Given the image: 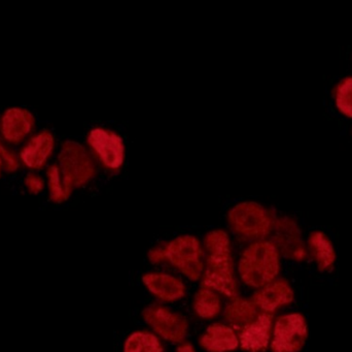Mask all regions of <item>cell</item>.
Returning a JSON list of instances; mask_svg holds the SVG:
<instances>
[{
  "label": "cell",
  "mask_w": 352,
  "mask_h": 352,
  "mask_svg": "<svg viewBox=\"0 0 352 352\" xmlns=\"http://www.w3.org/2000/svg\"><path fill=\"white\" fill-rule=\"evenodd\" d=\"M206 264L201 278V287L212 289L229 299L238 297L237 281L234 272L231 241L223 229L209 231L204 238Z\"/></svg>",
  "instance_id": "6da1fadb"
},
{
  "label": "cell",
  "mask_w": 352,
  "mask_h": 352,
  "mask_svg": "<svg viewBox=\"0 0 352 352\" xmlns=\"http://www.w3.org/2000/svg\"><path fill=\"white\" fill-rule=\"evenodd\" d=\"M240 278L244 284L258 289L278 278L280 273V254L269 240L250 244L239 260Z\"/></svg>",
  "instance_id": "7a4b0ae2"
},
{
  "label": "cell",
  "mask_w": 352,
  "mask_h": 352,
  "mask_svg": "<svg viewBox=\"0 0 352 352\" xmlns=\"http://www.w3.org/2000/svg\"><path fill=\"white\" fill-rule=\"evenodd\" d=\"M152 264L169 262L190 281H199L204 272L203 249L194 236H179L167 243L160 244L148 252Z\"/></svg>",
  "instance_id": "3957f363"
},
{
  "label": "cell",
  "mask_w": 352,
  "mask_h": 352,
  "mask_svg": "<svg viewBox=\"0 0 352 352\" xmlns=\"http://www.w3.org/2000/svg\"><path fill=\"white\" fill-rule=\"evenodd\" d=\"M230 227L238 235L246 239L266 240L272 233L274 219L262 205L244 202L236 205L228 215Z\"/></svg>",
  "instance_id": "277c9868"
},
{
  "label": "cell",
  "mask_w": 352,
  "mask_h": 352,
  "mask_svg": "<svg viewBox=\"0 0 352 352\" xmlns=\"http://www.w3.org/2000/svg\"><path fill=\"white\" fill-rule=\"evenodd\" d=\"M308 339V324L301 313H289L277 318L273 327L272 352H301Z\"/></svg>",
  "instance_id": "5b68a950"
},
{
  "label": "cell",
  "mask_w": 352,
  "mask_h": 352,
  "mask_svg": "<svg viewBox=\"0 0 352 352\" xmlns=\"http://www.w3.org/2000/svg\"><path fill=\"white\" fill-rule=\"evenodd\" d=\"M59 167L74 187L86 185L96 174V165L82 145L66 141L59 153Z\"/></svg>",
  "instance_id": "8992f818"
},
{
  "label": "cell",
  "mask_w": 352,
  "mask_h": 352,
  "mask_svg": "<svg viewBox=\"0 0 352 352\" xmlns=\"http://www.w3.org/2000/svg\"><path fill=\"white\" fill-rule=\"evenodd\" d=\"M142 318L148 326L161 338L180 344L188 332L186 318L165 306L153 304L144 308Z\"/></svg>",
  "instance_id": "52a82bcc"
},
{
  "label": "cell",
  "mask_w": 352,
  "mask_h": 352,
  "mask_svg": "<svg viewBox=\"0 0 352 352\" xmlns=\"http://www.w3.org/2000/svg\"><path fill=\"white\" fill-rule=\"evenodd\" d=\"M88 144L104 169L111 172L122 169L125 161V145L117 132L107 128H93L89 132Z\"/></svg>",
  "instance_id": "ba28073f"
},
{
  "label": "cell",
  "mask_w": 352,
  "mask_h": 352,
  "mask_svg": "<svg viewBox=\"0 0 352 352\" xmlns=\"http://www.w3.org/2000/svg\"><path fill=\"white\" fill-rule=\"evenodd\" d=\"M272 231L274 240L272 243L276 246L279 254L294 262H303L308 258L307 246L302 240L299 227L294 221L281 218L274 221Z\"/></svg>",
  "instance_id": "9c48e42d"
},
{
  "label": "cell",
  "mask_w": 352,
  "mask_h": 352,
  "mask_svg": "<svg viewBox=\"0 0 352 352\" xmlns=\"http://www.w3.org/2000/svg\"><path fill=\"white\" fill-rule=\"evenodd\" d=\"M252 301L261 312L274 314L280 308L294 303L295 293L287 279L277 278L258 289L252 296Z\"/></svg>",
  "instance_id": "30bf717a"
},
{
  "label": "cell",
  "mask_w": 352,
  "mask_h": 352,
  "mask_svg": "<svg viewBox=\"0 0 352 352\" xmlns=\"http://www.w3.org/2000/svg\"><path fill=\"white\" fill-rule=\"evenodd\" d=\"M274 327V314L260 312L256 320L244 329L239 337V346L245 352H265L269 349Z\"/></svg>",
  "instance_id": "8fae6325"
},
{
  "label": "cell",
  "mask_w": 352,
  "mask_h": 352,
  "mask_svg": "<svg viewBox=\"0 0 352 352\" xmlns=\"http://www.w3.org/2000/svg\"><path fill=\"white\" fill-rule=\"evenodd\" d=\"M32 114L21 107L6 110L0 119V132L8 142L19 144L34 127Z\"/></svg>",
  "instance_id": "7c38bea8"
},
{
  "label": "cell",
  "mask_w": 352,
  "mask_h": 352,
  "mask_svg": "<svg viewBox=\"0 0 352 352\" xmlns=\"http://www.w3.org/2000/svg\"><path fill=\"white\" fill-rule=\"evenodd\" d=\"M142 282L148 291L163 302L179 301L186 296L184 282L173 275L165 273H148L142 277Z\"/></svg>",
  "instance_id": "4fadbf2b"
},
{
  "label": "cell",
  "mask_w": 352,
  "mask_h": 352,
  "mask_svg": "<svg viewBox=\"0 0 352 352\" xmlns=\"http://www.w3.org/2000/svg\"><path fill=\"white\" fill-rule=\"evenodd\" d=\"M55 147V138L49 130L33 136L21 151V158L29 169H41L51 156Z\"/></svg>",
  "instance_id": "5bb4252c"
},
{
  "label": "cell",
  "mask_w": 352,
  "mask_h": 352,
  "mask_svg": "<svg viewBox=\"0 0 352 352\" xmlns=\"http://www.w3.org/2000/svg\"><path fill=\"white\" fill-rule=\"evenodd\" d=\"M308 256L322 273H330L336 265L337 254L333 242L324 231H312L308 237Z\"/></svg>",
  "instance_id": "9a60e30c"
},
{
  "label": "cell",
  "mask_w": 352,
  "mask_h": 352,
  "mask_svg": "<svg viewBox=\"0 0 352 352\" xmlns=\"http://www.w3.org/2000/svg\"><path fill=\"white\" fill-rule=\"evenodd\" d=\"M199 343L207 352H232L239 347V337L228 324H213L203 333Z\"/></svg>",
  "instance_id": "2e32d148"
},
{
  "label": "cell",
  "mask_w": 352,
  "mask_h": 352,
  "mask_svg": "<svg viewBox=\"0 0 352 352\" xmlns=\"http://www.w3.org/2000/svg\"><path fill=\"white\" fill-rule=\"evenodd\" d=\"M260 312L252 299H244L238 296L228 304L225 310V320L228 326L239 335L256 320Z\"/></svg>",
  "instance_id": "e0dca14e"
},
{
  "label": "cell",
  "mask_w": 352,
  "mask_h": 352,
  "mask_svg": "<svg viewBox=\"0 0 352 352\" xmlns=\"http://www.w3.org/2000/svg\"><path fill=\"white\" fill-rule=\"evenodd\" d=\"M192 308L195 313L202 320H213L221 313V297L217 291L200 287L195 293Z\"/></svg>",
  "instance_id": "ac0fdd59"
},
{
  "label": "cell",
  "mask_w": 352,
  "mask_h": 352,
  "mask_svg": "<svg viewBox=\"0 0 352 352\" xmlns=\"http://www.w3.org/2000/svg\"><path fill=\"white\" fill-rule=\"evenodd\" d=\"M47 179L52 202L60 204L70 198L74 184L64 175L59 165H53L47 169Z\"/></svg>",
  "instance_id": "d6986e66"
},
{
  "label": "cell",
  "mask_w": 352,
  "mask_h": 352,
  "mask_svg": "<svg viewBox=\"0 0 352 352\" xmlns=\"http://www.w3.org/2000/svg\"><path fill=\"white\" fill-rule=\"evenodd\" d=\"M124 352H164L160 339L148 331L132 333L124 343Z\"/></svg>",
  "instance_id": "ffe728a7"
},
{
  "label": "cell",
  "mask_w": 352,
  "mask_h": 352,
  "mask_svg": "<svg viewBox=\"0 0 352 352\" xmlns=\"http://www.w3.org/2000/svg\"><path fill=\"white\" fill-rule=\"evenodd\" d=\"M335 103L343 115L352 118V76L343 79L337 85Z\"/></svg>",
  "instance_id": "44dd1931"
},
{
  "label": "cell",
  "mask_w": 352,
  "mask_h": 352,
  "mask_svg": "<svg viewBox=\"0 0 352 352\" xmlns=\"http://www.w3.org/2000/svg\"><path fill=\"white\" fill-rule=\"evenodd\" d=\"M25 184H26L28 191L32 194H39L45 187V181L41 176L36 175V174H29L25 179Z\"/></svg>",
  "instance_id": "7402d4cb"
},
{
  "label": "cell",
  "mask_w": 352,
  "mask_h": 352,
  "mask_svg": "<svg viewBox=\"0 0 352 352\" xmlns=\"http://www.w3.org/2000/svg\"><path fill=\"white\" fill-rule=\"evenodd\" d=\"M2 161H3V165H6V169L8 172L16 171L19 169V165H20L16 154L12 151L4 149L3 147H2Z\"/></svg>",
  "instance_id": "603a6c76"
},
{
  "label": "cell",
  "mask_w": 352,
  "mask_h": 352,
  "mask_svg": "<svg viewBox=\"0 0 352 352\" xmlns=\"http://www.w3.org/2000/svg\"><path fill=\"white\" fill-rule=\"evenodd\" d=\"M176 352H196V351H195V347L190 343L184 342L180 343L179 346L176 349Z\"/></svg>",
  "instance_id": "cb8c5ba5"
},
{
  "label": "cell",
  "mask_w": 352,
  "mask_h": 352,
  "mask_svg": "<svg viewBox=\"0 0 352 352\" xmlns=\"http://www.w3.org/2000/svg\"><path fill=\"white\" fill-rule=\"evenodd\" d=\"M2 165H3V161H2V147L0 145V175H1Z\"/></svg>",
  "instance_id": "d4e9b609"
}]
</instances>
